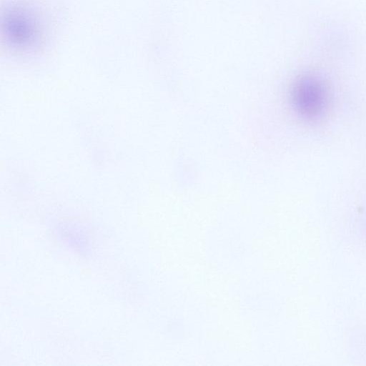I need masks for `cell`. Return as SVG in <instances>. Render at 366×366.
<instances>
[{"label":"cell","mask_w":366,"mask_h":366,"mask_svg":"<svg viewBox=\"0 0 366 366\" xmlns=\"http://www.w3.org/2000/svg\"><path fill=\"white\" fill-rule=\"evenodd\" d=\"M2 34L8 46L19 52L32 51L43 38L39 16L26 4H8L2 16Z\"/></svg>","instance_id":"1"},{"label":"cell","mask_w":366,"mask_h":366,"mask_svg":"<svg viewBox=\"0 0 366 366\" xmlns=\"http://www.w3.org/2000/svg\"><path fill=\"white\" fill-rule=\"evenodd\" d=\"M291 100L295 111L304 119L317 121L323 117L330 105V92L320 77L307 75L293 85Z\"/></svg>","instance_id":"2"}]
</instances>
